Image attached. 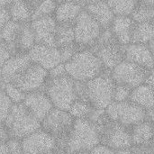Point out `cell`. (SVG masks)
Masks as SVG:
<instances>
[{"label": "cell", "mask_w": 154, "mask_h": 154, "mask_svg": "<svg viewBox=\"0 0 154 154\" xmlns=\"http://www.w3.org/2000/svg\"><path fill=\"white\" fill-rule=\"evenodd\" d=\"M58 4L59 3H63V2H79V3H81V4H83L84 5V3H83V0H55ZM85 6V5H84Z\"/></svg>", "instance_id": "obj_48"}, {"label": "cell", "mask_w": 154, "mask_h": 154, "mask_svg": "<svg viewBox=\"0 0 154 154\" xmlns=\"http://www.w3.org/2000/svg\"><path fill=\"white\" fill-rule=\"evenodd\" d=\"M4 91L13 104L23 103L26 96V93L12 83H5Z\"/></svg>", "instance_id": "obj_32"}, {"label": "cell", "mask_w": 154, "mask_h": 154, "mask_svg": "<svg viewBox=\"0 0 154 154\" xmlns=\"http://www.w3.org/2000/svg\"><path fill=\"white\" fill-rule=\"evenodd\" d=\"M28 55L33 63L42 67L48 71L57 65L63 63L60 51L56 46L35 43L28 51Z\"/></svg>", "instance_id": "obj_15"}, {"label": "cell", "mask_w": 154, "mask_h": 154, "mask_svg": "<svg viewBox=\"0 0 154 154\" xmlns=\"http://www.w3.org/2000/svg\"><path fill=\"white\" fill-rule=\"evenodd\" d=\"M97 127L100 143L115 151L133 146L131 129L110 119L105 113L95 124Z\"/></svg>", "instance_id": "obj_5"}, {"label": "cell", "mask_w": 154, "mask_h": 154, "mask_svg": "<svg viewBox=\"0 0 154 154\" xmlns=\"http://www.w3.org/2000/svg\"><path fill=\"white\" fill-rule=\"evenodd\" d=\"M132 154H154V139L143 144L132 146Z\"/></svg>", "instance_id": "obj_35"}, {"label": "cell", "mask_w": 154, "mask_h": 154, "mask_svg": "<svg viewBox=\"0 0 154 154\" xmlns=\"http://www.w3.org/2000/svg\"><path fill=\"white\" fill-rule=\"evenodd\" d=\"M104 29L85 9L74 23L75 42L80 50L90 49L98 40Z\"/></svg>", "instance_id": "obj_10"}, {"label": "cell", "mask_w": 154, "mask_h": 154, "mask_svg": "<svg viewBox=\"0 0 154 154\" xmlns=\"http://www.w3.org/2000/svg\"><path fill=\"white\" fill-rule=\"evenodd\" d=\"M7 8L12 21L22 23L32 22L33 7L26 0H12Z\"/></svg>", "instance_id": "obj_23"}, {"label": "cell", "mask_w": 154, "mask_h": 154, "mask_svg": "<svg viewBox=\"0 0 154 154\" xmlns=\"http://www.w3.org/2000/svg\"><path fill=\"white\" fill-rule=\"evenodd\" d=\"M58 3L55 0H42L38 3L32 11V20L45 17V16H53L55 10L57 8Z\"/></svg>", "instance_id": "obj_31"}, {"label": "cell", "mask_w": 154, "mask_h": 154, "mask_svg": "<svg viewBox=\"0 0 154 154\" xmlns=\"http://www.w3.org/2000/svg\"><path fill=\"white\" fill-rule=\"evenodd\" d=\"M0 38L12 54L28 53L35 44V37L31 23H22L10 20L0 31Z\"/></svg>", "instance_id": "obj_6"}, {"label": "cell", "mask_w": 154, "mask_h": 154, "mask_svg": "<svg viewBox=\"0 0 154 154\" xmlns=\"http://www.w3.org/2000/svg\"><path fill=\"white\" fill-rule=\"evenodd\" d=\"M64 64L67 74L79 82L93 79L106 70L98 57L90 49L79 50Z\"/></svg>", "instance_id": "obj_2"}, {"label": "cell", "mask_w": 154, "mask_h": 154, "mask_svg": "<svg viewBox=\"0 0 154 154\" xmlns=\"http://www.w3.org/2000/svg\"><path fill=\"white\" fill-rule=\"evenodd\" d=\"M75 118L69 111L53 107L42 121V129L51 134L58 143V149L66 153V144Z\"/></svg>", "instance_id": "obj_7"}, {"label": "cell", "mask_w": 154, "mask_h": 154, "mask_svg": "<svg viewBox=\"0 0 154 154\" xmlns=\"http://www.w3.org/2000/svg\"><path fill=\"white\" fill-rule=\"evenodd\" d=\"M21 141L23 154H50L60 151L57 141L42 129L31 134Z\"/></svg>", "instance_id": "obj_13"}, {"label": "cell", "mask_w": 154, "mask_h": 154, "mask_svg": "<svg viewBox=\"0 0 154 154\" xmlns=\"http://www.w3.org/2000/svg\"><path fill=\"white\" fill-rule=\"evenodd\" d=\"M79 99L89 103L94 108L106 110L114 101L116 83L111 71L105 70L101 75L86 82L76 81Z\"/></svg>", "instance_id": "obj_1"}, {"label": "cell", "mask_w": 154, "mask_h": 154, "mask_svg": "<svg viewBox=\"0 0 154 154\" xmlns=\"http://www.w3.org/2000/svg\"><path fill=\"white\" fill-rule=\"evenodd\" d=\"M104 1H106V0H83V3H84V5H87L97 4V3L104 2Z\"/></svg>", "instance_id": "obj_45"}, {"label": "cell", "mask_w": 154, "mask_h": 154, "mask_svg": "<svg viewBox=\"0 0 154 154\" xmlns=\"http://www.w3.org/2000/svg\"><path fill=\"white\" fill-rule=\"evenodd\" d=\"M70 154H88V152H72Z\"/></svg>", "instance_id": "obj_51"}, {"label": "cell", "mask_w": 154, "mask_h": 154, "mask_svg": "<svg viewBox=\"0 0 154 154\" xmlns=\"http://www.w3.org/2000/svg\"><path fill=\"white\" fill-rule=\"evenodd\" d=\"M151 70L141 65L124 60L111 70V76L116 84L134 89L145 83Z\"/></svg>", "instance_id": "obj_12"}, {"label": "cell", "mask_w": 154, "mask_h": 154, "mask_svg": "<svg viewBox=\"0 0 154 154\" xmlns=\"http://www.w3.org/2000/svg\"><path fill=\"white\" fill-rule=\"evenodd\" d=\"M153 90H154V87H153Z\"/></svg>", "instance_id": "obj_53"}, {"label": "cell", "mask_w": 154, "mask_h": 154, "mask_svg": "<svg viewBox=\"0 0 154 154\" xmlns=\"http://www.w3.org/2000/svg\"><path fill=\"white\" fill-rule=\"evenodd\" d=\"M30 23L34 33L35 43L56 46L55 34L58 23L53 16L33 19Z\"/></svg>", "instance_id": "obj_16"}, {"label": "cell", "mask_w": 154, "mask_h": 154, "mask_svg": "<svg viewBox=\"0 0 154 154\" xmlns=\"http://www.w3.org/2000/svg\"><path fill=\"white\" fill-rule=\"evenodd\" d=\"M10 138L6 126L4 123H0V143H5Z\"/></svg>", "instance_id": "obj_41"}, {"label": "cell", "mask_w": 154, "mask_h": 154, "mask_svg": "<svg viewBox=\"0 0 154 154\" xmlns=\"http://www.w3.org/2000/svg\"><path fill=\"white\" fill-rule=\"evenodd\" d=\"M11 138L23 139L31 134L42 129V123L23 105L13 104L4 122Z\"/></svg>", "instance_id": "obj_4"}, {"label": "cell", "mask_w": 154, "mask_h": 154, "mask_svg": "<svg viewBox=\"0 0 154 154\" xmlns=\"http://www.w3.org/2000/svg\"><path fill=\"white\" fill-rule=\"evenodd\" d=\"M134 20L131 15H116L110 26V30L116 40L122 45L131 43V36L134 26Z\"/></svg>", "instance_id": "obj_20"}, {"label": "cell", "mask_w": 154, "mask_h": 154, "mask_svg": "<svg viewBox=\"0 0 154 154\" xmlns=\"http://www.w3.org/2000/svg\"><path fill=\"white\" fill-rule=\"evenodd\" d=\"M130 101L140 106L145 110L154 107V90L153 88L143 83L134 89L130 95Z\"/></svg>", "instance_id": "obj_24"}, {"label": "cell", "mask_w": 154, "mask_h": 154, "mask_svg": "<svg viewBox=\"0 0 154 154\" xmlns=\"http://www.w3.org/2000/svg\"><path fill=\"white\" fill-rule=\"evenodd\" d=\"M32 62L28 53L12 55L1 67L4 82L14 84Z\"/></svg>", "instance_id": "obj_17"}, {"label": "cell", "mask_w": 154, "mask_h": 154, "mask_svg": "<svg viewBox=\"0 0 154 154\" xmlns=\"http://www.w3.org/2000/svg\"><path fill=\"white\" fill-rule=\"evenodd\" d=\"M105 111L110 119L129 128L147 119L146 110L130 100L113 101Z\"/></svg>", "instance_id": "obj_11"}, {"label": "cell", "mask_w": 154, "mask_h": 154, "mask_svg": "<svg viewBox=\"0 0 154 154\" xmlns=\"http://www.w3.org/2000/svg\"><path fill=\"white\" fill-rule=\"evenodd\" d=\"M67 74V70L65 68L64 63H60L57 65L56 67L52 68L51 70H49V79H56L60 77H63Z\"/></svg>", "instance_id": "obj_38"}, {"label": "cell", "mask_w": 154, "mask_h": 154, "mask_svg": "<svg viewBox=\"0 0 154 154\" xmlns=\"http://www.w3.org/2000/svg\"><path fill=\"white\" fill-rule=\"evenodd\" d=\"M26 1H27L32 7H34L38 3H40V2L42 1V0H26Z\"/></svg>", "instance_id": "obj_49"}, {"label": "cell", "mask_w": 154, "mask_h": 154, "mask_svg": "<svg viewBox=\"0 0 154 154\" xmlns=\"http://www.w3.org/2000/svg\"><path fill=\"white\" fill-rule=\"evenodd\" d=\"M131 16L136 23L154 21V0H139Z\"/></svg>", "instance_id": "obj_28"}, {"label": "cell", "mask_w": 154, "mask_h": 154, "mask_svg": "<svg viewBox=\"0 0 154 154\" xmlns=\"http://www.w3.org/2000/svg\"><path fill=\"white\" fill-rule=\"evenodd\" d=\"M125 60L141 65L148 69H154V59L147 44L130 43L126 45Z\"/></svg>", "instance_id": "obj_19"}, {"label": "cell", "mask_w": 154, "mask_h": 154, "mask_svg": "<svg viewBox=\"0 0 154 154\" xmlns=\"http://www.w3.org/2000/svg\"><path fill=\"white\" fill-rule=\"evenodd\" d=\"M132 89L128 87L116 84L115 92H114V101L116 102H124L127 101L130 98Z\"/></svg>", "instance_id": "obj_34"}, {"label": "cell", "mask_w": 154, "mask_h": 154, "mask_svg": "<svg viewBox=\"0 0 154 154\" xmlns=\"http://www.w3.org/2000/svg\"><path fill=\"white\" fill-rule=\"evenodd\" d=\"M94 109L95 108L89 103L81 99H77L69 107V113L75 119H81V118L88 119Z\"/></svg>", "instance_id": "obj_30"}, {"label": "cell", "mask_w": 154, "mask_h": 154, "mask_svg": "<svg viewBox=\"0 0 154 154\" xmlns=\"http://www.w3.org/2000/svg\"><path fill=\"white\" fill-rule=\"evenodd\" d=\"M84 9L99 23L104 30L110 28L116 16L106 1L87 5L84 6Z\"/></svg>", "instance_id": "obj_22"}, {"label": "cell", "mask_w": 154, "mask_h": 154, "mask_svg": "<svg viewBox=\"0 0 154 154\" xmlns=\"http://www.w3.org/2000/svg\"><path fill=\"white\" fill-rule=\"evenodd\" d=\"M88 154H116V151L106 146L103 144H98L95 148H93L90 152H88Z\"/></svg>", "instance_id": "obj_39"}, {"label": "cell", "mask_w": 154, "mask_h": 154, "mask_svg": "<svg viewBox=\"0 0 154 154\" xmlns=\"http://www.w3.org/2000/svg\"><path fill=\"white\" fill-rule=\"evenodd\" d=\"M23 103L41 123L54 107L45 91L42 90L27 93Z\"/></svg>", "instance_id": "obj_18"}, {"label": "cell", "mask_w": 154, "mask_h": 154, "mask_svg": "<svg viewBox=\"0 0 154 154\" xmlns=\"http://www.w3.org/2000/svg\"><path fill=\"white\" fill-rule=\"evenodd\" d=\"M154 39V21L134 23L133 28L131 43L148 44Z\"/></svg>", "instance_id": "obj_26"}, {"label": "cell", "mask_w": 154, "mask_h": 154, "mask_svg": "<svg viewBox=\"0 0 154 154\" xmlns=\"http://www.w3.org/2000/svg\"><path fill=\"white\" fill-rule=\"evenodd\" d=\"M11 20L9 11L7 7L0 6V31L5 27V25Z\"/></svg>", "instance_id": "obj_40"}, {"label": "cell", "mask_w": 154, "mask_h": 154, "mask_svg": "<svg viewBox=\"0 0 154 154\" xmlns=\"http://www.w3.org/2000/svg\"><path fill=\"white\" fill-rule=\"evenodd\" d=\"M83 9L84 5L79 2L59 3L53 17L57 23H74Z\"/></svg>", "instance_id": "obj_21"}, {"label": "cell", "mask_w": 154, "mask_h": 154, "mask_svg": "<svg viewBox=\"0 0 154 154\" xmlns=\"http://www.w3.org/2000/svg\"><path fill=\"white\" fill-rule=\"evenodd\" d=\"M13 103L5 95L4 88H0V123H4L10 112Z\"/></svg>", "instance_id": "obj_33"}, {"label": "cell", "mask_w": 154, "mask_h": 154, "mask_svg": "<svg viewBox=\"0 0 154 154\" xmlns=\"http://www.w3.org/2000/svg\"><path fill=\"white\" fill-rule=\"evenodd\" d=\"M5 84L4 80H3V77H2V71H1V68H0V86H3ZM5 86V85H4ZM0 88H4V87H1Z\"/></svg>", "instance_id": "obj_50"}, {"label": "cell", "mask_w": 154, "mask_h": 154, "mask_svg": "<svg viewBox=\"0 0 154 154\" xmlns=\"http://www.w3.org/2000/svg\"><path fill=\"white\" fill-rule=\"evenodd\" d=\"M10 154H23V150L22 146V141L20 139L10 138L5 143Z\"/></svg>", "instance_id": "obj_36"}, {"label": "cell", "mask_w": 154, "mask_h": 154, "mask_svg": "<svg viewBox=\"0 0 154 154\" xmlns=\"http://www.w3.org/2000/svg\"><path fill=\"white\" fill-rule=\"evenodd\" d=\"M153 109H154V107H153Z\"/></svg>", "instance_id": "obj_54"}, {"label": "cell", "mask_w": 154, "mask_h": 154, "mask_svg": "<svg viewBox=\"0 0 154 154\" xmlns=\"http://www.w3.org/2000/svg\"><path fill=\"white\" fill-rule=\"evenodd\" d=\"M12 0H0V6L3 7H8Z\"/></svg>", "instance_id": "obj_46"}, {"label": "cell", "mask_w": 154, "mask_h": 154, "mask_svg": "<svg viewBox=\"0 0 154 154\" xmlns=\"http://www.w3.org/2000/svg\"><path fill=\"white\" fill-rule=\"evenodd\" d=\"M116 154H132V147L131 148H123L116 151Z\"/></svg>", "instance_id": "obj_43"}, {"label": "cell", "mask_w": 154, "mask_h": 154, "mask_svg": "<svg viewBox=\"0 0 154 154\" xmlns=\"http://www.w3.org/2000/svg\"><path fill=\"white\" fill-rule=\"evenodd\" d=\"M139 0H106L116 15H132Z\"/></svg>", "instance_id": "obj_29"}, {"label": "cell", "mask_w": 154, "mask_h": 154, "mask_svg": "<svg viewBox=\"0 0 154 154\" xmlns=\"http://www.w3.org/2000/svg\"><path fill=\"white\" fill-rule=\"evenodd\" d=\"M12 52L5 43V42L0 38V68L6 62V60L12 56Z\"/></svg>", "instance_id": "obj_37"}, {"label": "cell", "mask_w": 154, "mask_h": 154, "mask_svg": "<svg viewBox=\"0 0 154 154\" xmlns=\"http://www.w3.org/2000/svg\"><path fill=\"white\" fill-rule=\"evenodd\" d=\"M44 91L51 99L53 106L69 111L71 105L79 99L76 81L69 75L56 79H48Z\"/></svg>", "instance_id": "obj_9"}, {"label": "cell", "mask_w": 154, "mask_h": 154, "mask_svg": "<svg viewBox=\"0 0 154 154\" xmlns=\"http://www.w3.org/2000/svg\"><path fill=\"white\" fill-rule=\"evenodd\" d=\"M0 154H10L5 143H0Z\"/></svg>", "instance_id": "obj_44"}, {"label": "cell", "mask_w": 154, "mask_h": 154, "mask_svg": "<svg viewBox=\"0 0 154 154\" xmlns=\"http://www.w3.org/2000/svg\"><path fill=\"white\" fill-rule=\"evenodd\" d=\"M100 144L97 125L88 119H75L72 130L66 144V153L75 152H90Z\"/></svg>", "instance_id": "obj_3"}, {"label": "cell", "mask_w": 154, "mask_h": 154, "mask_svg": "<svg viewBox=\"0 0 154 154\" xmlns=\"http://www.w3.org/2000/svg\"><path fill=\"white\" fill-rule=\"evenodd\" d=\"M48 79L49 71L32 62L14 84L27 94L30 92L42 90V88H44Z\"/></svg>", "instance_id": "obj_14"}, {"label": "cell", "mask_w": 154, "mask_h": 154, "mask_svg": "<svg viewBox=\"0 0 154 154\" xmlns=\"http://www.w3.org/2000/svg\"><path fill=\"white\" fill-rule=\"evenodd\" d=\"M147 45H148V47H149V49H150V51L152 52V57H153L154 59V39L152 41H151Z\"/></svg>", "instance_id": "obj_47"}, {"label": "cell", "mask_w": 154, "mask_h": 154, "mask_svg": "<svg viewBox=\"0 0 154 154\" xmlns=\"http://www.w3.org/2000/svg\"><path fill=\"white\" fill-rule=\"evenodd\" d=\"M90 50L98 57L106 70L108 71H111L125 60V46L116 40L109 28L102 32Z\"/></svg>", "instance_id": "obj_8"}, {"label": "cell", "mask_w": 154, "mask_h": 154, "mask_svg": "<svg viewBox=\"0 0 154 154\" xmlns=\"http://www.w3.org/2000/svg\"><path fill=\"white\" fill-rule=\"evenodd\" d=\"M130 129L133 146L143 144L153 139V122L152 120L146 119Z\"/></svg>", "instance_id": "obj_25"}, {"label": "cell", "mask_w": 154, "mask_h": 154, "mask_svg": "<svg viewBox=\"0 0 154 154\" xmlns=\"http://www.w3.org/2000/svg\"><path fill=\"white\" fill-rule=\"evenodd\" d=\"M152 122H153V139H154V120L152 121Z\"/></svg>", "instance_id": "obj_52"}, {"label": "cell", "mask_w": 154, "mask_h": 154, "mask_svg": "<svg viewBox=\"0 0 154 154\" xmlns=\"http://www.w3.org/2000/svg\"><path fill=\"white\" fill-rule=\"evenodd\" d=\"M145 84H147L152 88L154 87V69L150 71V73H149V75L145 80Z\"/></svg>", "instance_id": "obj_42"}, {"label": "cell", "mask_w": 154, "mask_h": 154, "mask_svg": "<svg viewBox=\"0 0 154 154\" xmlns=\"http://www.w3.org/2000/svg\"><path fill=\"white\" fill-rule=\"evenodd\" d=\"M55 44L59 49L76 44L74 23H58L55 34Z\"/></svg>", "instance_id": "obj_27"}]
</instances>
